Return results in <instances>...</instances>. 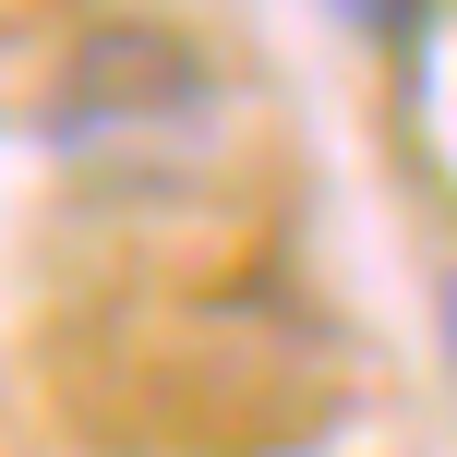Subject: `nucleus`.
<instances>
[{"label": "nucleus", "mask_w": 457, "mask_h": 457, "mask_svg": "<svg viewBox=\"0 0 457 457\" xmlns=\"http://www.w3.org/2000/svg\"><path fill=\"white\" fill-rule=\"evenodd\" d=\"M217 120V72L193 37L169 24H109V37L72 48L61 96H48V145L96 169H145V157H181L193 133Z\"/></svg>", "instance_id": "1"}, {"label": "nucleus", "mask_w": 457, "mask_h": 457, "mask_svg": "<svg viewBox=\"0 0 457 457\" xmlns=\"http://www.w3.org/2000/svg\"><path fill=\"white\" fill-rule=\"evenodd\" d=\"M325 12H337L349 37H373V48H410L421 24H434V0H325Z\"/></svg>", "instance_id": "2"}, {"label": "nucleus", "mask_w": 457, "mask_h": 457, "mask_svg": "<svg viewBox=\"0 0 457 457\" xmlns=\"http://www.w3.org/2000/svg\"><path fill=\"white\" fill-rule=\"evenodd\" d=\"M434 325H445V373H457V265H445V289H434Z\"/></svg>", "instance_id": "3"}]
</instances>
